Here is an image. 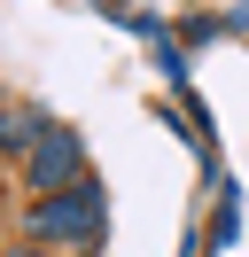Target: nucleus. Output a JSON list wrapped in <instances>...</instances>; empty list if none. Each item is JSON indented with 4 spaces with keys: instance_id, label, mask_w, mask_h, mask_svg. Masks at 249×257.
<instances>
[{
    "instance_id": "obj_1",
    "label": "nucleus",
    "mask_w": 249,
    "mask_h": 257,
    "mask_svg": "<svg viewBox=\"0 0 249 257\" xmlns=\"http://www.w3.org/2000/svg\"><path fill=\"white\" fill-rule=\"evenodd\" d=\"M101 234H109V195L93 179H78L62 195H39L24 210V241L31 249H101Z\"/></svg>"
},
{
    "instance_id": "obj_2",
    "label": "nucleus",
    "mask_w": 249,
    "mask_h": 257,
    "mask_svg": "<svg viewBox=\"0 0 249 257\" xmlns=\"http://www.w3.org/2000/svg\"><path fill=\"white\" fill-rule=\"evenodd\" d=\"M86 179V141H78V125H47L39 141H31V156H24V187L31 195H62V187H78Z\"/></svg>"
},
{
    "instance_id": "obj_3",
    "label": "nucleus",
    "mask_w": 249,
    "mask_h": 257,
    "mask_svg": "<svg viewBox=\"0 0 249 257\" xmlns=\"http://www.w3.org/2000/svg\"><path fill=\"white\" fill-rule=\"evenodd\" d=\"M47 125H55V117H47V109H31V101H24V109H0V156H16V164H24V156H31V141H39Z\"/></svg>"
},
{
    "instance_id": "obj_4",
    "label": "nucleus",
    "mask_w": 249,
    "mask_h": 257,
    "mask_svg": "<svg viewBox=\"0 0 249 257\" xmlns=\"http://www.w3.org/2000/svg\"><path fill=\"white\" fill-rule=\"evenodd\" d=\"M8 257H47V249H31V241H16V249H8Z\"/></svg>"
},
{
    "instance_id": "obj_5",
    "label": "nucleus",
    "mask_w": 249,
    "mask_h": 257,
    "mask_svg": "<svg viewBox=\"0 0 249 257\" xmlns=\"http://www.w3.org/2000/svg\"><path fill=\"white\" fill-rule=\"evenodd\" d=\"M233 24H249V0H241V16H233Z\"/></svg>"
},
{
    "instance_id": "obj_6",
    "label": "nucleus",
    "mask_w": 249,
    "mask_h": 257,
    "mask_svg": "<svg viewBox=\"0 0 249 257\" xmlns=\"http://www.w3.org/2000/svg\"><path fill=\"white\" fill-rule=\"evenodd\" d=\"M78 257H101V249H78Z\"/></svg>"
}]
</instances>
